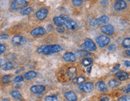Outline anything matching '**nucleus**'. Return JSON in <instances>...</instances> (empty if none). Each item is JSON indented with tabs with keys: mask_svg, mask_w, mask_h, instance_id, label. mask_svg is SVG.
I'll return each mask as SVG.
<instances>
[{
	"mask_svg": "<svg viewBox=\"0 0 130 101\" xmlns=\"http://www.w3.org/2000/svg\"><path fill=\"white\" fill-rule=\"evenodd\" d=\"M63 50V47L60 45L54 44L43 46V49L42 53L45 55H49L51 54L59 53Z\"/></svg>",
	"mask_w": 130,
	"mask_h": 101,
	"instance_id": "nucleus-1",
	"label": "nucleus"
},
{
	"mask_svg": "<svg viewBox=\"0 0 130 101\" xmlns=\"http://www.w3.org/2000/svg\"><path fill=\"white\" fill-rule=\"evenodd\" d=\"M28 2L26 0H14L11 4V9L13 10H21L28 6Z\"/></svg>",
	"mask_w": 130,
	"mask_h": 101,
	"instance_id": "nucleus-2",
	"label": "nucleus"
},
{
	"mask_svg": "<svg viewBox=\"0 0 130 101\" xmlns=\"http://www.w3.org/2000/svg\"><path fill=\"white\" fill-rule=\"evenodd\" d=\"M96 41L97 44L98 45L99 47L103 48L109 44L110 42V39L106 36L102 35L98 37L96 39Z\"/></svg>",
	"mask_w": 130,
	"mask_h": 101,
	"instance_id": "nucleus-3",
	"label": "nucleus"
},
{
	"mask_svg": "<svg viewBox=\"0 0 130 101\" xmlns=\"http://www.w3.org/2000/svg\"><path fill=\"white\" fill-rule=\"evenodd\" d=\"M12 44L15 46H20L26 43V39L22 36H15L12 38Z\"/></svg>",
	"mask_w": 130,
	"mask_h": 101,
	"instance_id": "nucleus-4",
	"label": "nucleus"
},
{
	"mask_svg": "<svg viewBox=\"0 0 130 101\" xmlns=\"http://www.w3.org/2000/svg\"><path fill=\"white\" fill-rule=\"evenodd\" d=\"M79 88L85 93H90L93 90V84L92 82L83 83L79 85Z\"/></svg>",
	"mask_w": 130,
	"mask_h": 101,
	"instance_id": "nucleus-5",
	"label": "nucleus"
},
{
	"mask_svg": "<svg viewBox=\"0 0 130 101\" xmlns=\"http://www.w3.org/2000/svg\"><path fill=\"white\" fill-rule=\"evenodd\" d=\"M84 46L88 50L95 51L96 50V46L95 43L89 38H86L84 40Z\"/></svg>",
	"mask_w": 130,
	"mask_h": 101,
	"instance_id": "nucleus-6",
	"label": "nucleus"
},
{
	"mask_svg": "<svg viewBox=\"0 0 130 101\" xmlns=\"http://www.w3.org/2000/svg\"><path fill=\"white\" fill-rule=\"evenodd\" d=\"M101 30L103 33L106 34V35L108 36L113 35L114 32V27L110 24L105 25V26H103L101 29Z\"/></svg>",
	"mask_w": 130,
	"mask_h": 101,
	"instance_id": "nucleus-7",
	"label": "nucleus"
},
{
	"mask_svg": "<svg viewBox=\"0 0 130 101\" xmlns=\"http://www.w3.org/2000/svg\"><path fill=\"white\" fill-rule=\"evenodd\" d=\"M48 14V10L45 8H42L36 13V16L39 20H43L45 19Z\"/></svg>",
	"mask_w": 130,
	"mask_h": 101,
	"instance_id": "nucleus-8",
	"label": "nucleus"
},
{
	"mask_svg": "<svg viewBox=\"0 0 130 101\" xmlns=\"http://www.w3.org/2000/svg\"><path fill=\"white\" fill-rule=\"evenodd\" d=\"M63 58L66 62L72 63L77 60V56L72 52H66L63 55Z\"/></svg>",
	"mask_w": 130,
	"mask_h": 101,
	"instance_id": "nucleus-9",
	"label": "nucleus"
},
{
	"mask_svg": "<svg viewBox=\"0 0 130 101\" xmlns=\"http://www.w3.org/2000/svg\"><path fill=\"white\" fill-rule=\"evenodd\" d=\"M126 8V3L123 0H117L114 4V9L117 11H120Z\"/></svg>",
	"mask_w": 130,
	"mask_h": 101,
	"instance_id": "nucleus-10",
	"label": "nucleus"
},
{
	"mask_svg": "<svg viewBox=\"0 0 130 101\" xmlns=\"http://www.w3.org/2000/svg\"><path fill=\"white\" fill-rule=\"evenodd\" d=\"M46 33V30L43 27H39L33 29L31 32V35L32 36H39L44 35Z\"/></svg>",
	"mask_w": 130,
	"mask_h": 101,
	"instance_id": "nucleus-11",
	"label": "nucleus"
},
{
	"mask_svg": "<svg viewBox=\"0 0 130 101\" xmlns=\"http://www.w3.org/2000/svg\"><path fill=\"white\" fill-rule=\"evenodd\" d=\"M30 90L34 94H40L45 90V87L42 85H35L30 88Z\"/></svg>",
	"mask_w": 130,
	"mask_h": 101,
	"instance_id": "nucleus-12",
	"label": "nucleus"
},
{
	"mask_svg": "<svg viewBox=\"0 0 130 101\" xmlns=\"http://www.w3.org/2000/svg\"><path fill=\"white\" fill-rule=\"evenodd\" d=\"M64 24L65 27L68 29H70V30H74V29H76L78 27V24H77V23H76L75 21H74V20L70 19L66 20V21H64Z\"/></svg>",
	"mask_w": 130,
	"mask_h": 101,
	"instance_id": "nucleus-13",
	"label": "nucleus"
},
{
	"mask_svg": "<svg viewBox=\"0 0 130 101\" xmlns=\"http://www.w3.org/2000/svg\"><path fill=\"white\" fill-rule=\"evenodd\" d=\"M115 76L117 79H119V80H122V81L126 80L129 77V74H128V73L123 70L118 71L116 73Z\"/></svg>",
	"mask_w": 130,
	"mask_h": 101,
	"instance_id": "nucleus-14",
	"label": "nucleus"
},
{
	"mask_svg": "<svg viewBox=\"0 0 130 101\" xmlns=\"http://www.w3.org/2000/svg\"><path fill=\"white\" fill-rule=\"evenodd\" d=\"M64 97L67 100L69 101H76L77 100V97L75 93L72 91H69L65 93Z\"/></svg>",
	"mask_w": 130,
	"mask_h": 101,
	"instance_id": "nucleus-15",
	"label": "nucleus"
},
{
	"mask_svg": "<svg viewBox=\"0 0 130 101\" xmlns=\"http://www.w3.org/2000/svg\"><path fill=\"white\" fill-rule=\"evenodd\" d=\"M36 76H37V73L36 72V71H32V70L28 71V72L26 73L24 75L25 79L27 80H31V79L35 78Z\"/></svg>",
	"mask_w": 130,
	"mask_h": 101,
	"instance_id": "nucleus-16",
	"label": "nucleus"
},
{
	"mask_svg": "<svg viewBox=\"0 0 130 101\" xmlns=\"http://www.w3.org/2000/svg\"><path fill=\"white\" fill-rule=\"evenodd\" d=\"M54 23L57 27H61L64 25V21L61 16H55L53 19Z\"/></svg>",
	"mask_w": 130,
	"mask_h": 101,
	"instance_id": "nucleus-17",
	"label": "nucleus"
},
{
	"mask_svg": "<svg viewBox=\"0 0 130 101\" xmlns=\"http://www.w3.org/2000/svg\"><path fill=\"white\" fill-rule=\"evenodd\" d=\"M96 87L98 90H100V91H102V92H106L108 91L107 85L103 82H97L96 84Z\"/></svg>",
	"mask_w": 130,
	"mask_h": 101,
	"instance_id": "nucleus-18",
	"label": "nucleus"
},
{
	"mask_svg": "<svg viewBox=\"0 0 130 101\" xmlns=\"http://www.w3.org/2000/svg\"><path fill=\"white\" fill-rule=\"evenodd\" d=\"M13 80V77L12 74H6L1 78V81L3 84H9Z\"/></svg>",
	"mask_w": 130,
	"mask_h": 101,
	"instance_id": "nucleus-19",
	"label": "nucleus"
},
{
	"mask_svg": "<svg viewBox=\"0 0 130 101\" xmlns=\"http://www.w3.org/2000/svg\"><path fill=\"white\" fill-rule=\"evenodd\" d=\"M96 19L98 23L99 26L101 24H106L108 22V20H109V18L107 16H106V15H103V16L99 17L98 18H97Z\"/></svg>",
	"mask_w": 130,
	"mask_h": 101,
	"instance_id": "nucleus-20",
	"label": "nucleus"
},
{
	"mask_svg": "<svg viewBox=\"0 0 130 101\" xmlns=\"http://www.w3.org/2000/svg\"><path fill=\"white\" fill-rule=\"evenodd\" d=\"M68 76L70 78H74L77 75V69L75 67H70L68 70Z\"/></svg>",
	"mask_w": 130,
	"mask_h": 101,
	"instance_id": "nucleus-21",
	"label": "nucleus"
},
{
	"mask_svg": "<svg viewBox=\"0 0 130 101\" xmlns=\"http://www.w3.org/2000/svg\"><path fill=\"white\" fill-rule=\"evenodd\" d=\"M14 67V64L12 62H7L5 63L4 65L2 66V69L4 71H9L13 69Z\"/></svg>",
	"mask_w": 130,
	"mask_h": 101,
	"instance_id": "nucleus-22",
	"label": "nucleus"
},
{
	"mask_svg": "<svg viewBox=\"0 0 130 101\" xmlns=\"http://www.w3.org/2000/svg\"><path fill=\"white\" fill-rule=\"evenodd\" d=\"M85 80H86V79H85L84 77L82 76H80L78 77H75L73 79V82L75 84L77 85H80L81 84L84 83Z\"/></svg>",
	"mask_w": 130,
	"mask_h": 101,
	"instance_id": "nucleus-23",
	"label": "nucleus"
},
{
	"mask_svg": "<svg viewBox=\"0 0 130 101\" xmlns=\"http://www.w3.org/2000/svg\"><path fill=\"white\" fill-rule=\"evenodd\" d=\"M93 63V60L90 57H85V58L83 59L82 60V64L84 67H89L90 66H91Z\"/></svg>",
	"mask_w": 130,
	"mask_h": 101,
	"instance_id": "nucleus-24",
	"label": "nucleus"
},
{
	"mask_svg": "<svg viewBox=\"0 0 130 101\" xmlns=\"http://www.w3.org/2000/svg\"><path fill=\"white\" fill-rule=\"evenodd\" d=\"M77 54L80 57H86L90 55V53L85 50H79L77 52Z\"/></svg>",
	"mask_w": 130,
	"mask_h": 101,
	"instance_id": "nucleus-25",
	"label": "nucleus"
},
{
	"mask_svg": "<svg viewBox=\"0 0 130 101\" xmlns=\"http://www.w3.org/2000/svg\"><path fill=\"white\" fill-rule=\"evenodd\" d=\"M121 84V83H120V82L117 81V80H114V79H113V80H110L108 82V85H109L110 87L111 88H115V87H118Z\"/></svg>",
	"mask_w": 130,
	"mask_h": 101,
	"instance_id": "nucleus-26",
	"label": "nucleus"
},
{
	"mask_svg": "<svg viewBox=\"0 0 130 101\" xmlns=\"http://www.w3.org/2000/svg\"><path fill=\"white\" fill-rule=\"evenodd\" d=\"M11 95H12L13 98L16 99H19L22 97L21 93L18 90H13V91H12V93H11Z\"/></svg>",
	"mask_w": 130,
	"mask_h": 101,
	"instance_id": "nucleus-27",
	"label": "nucleus"
},
{
	"mask_svg": "<svg viewBox=\"0 0 130 101\" xmlns=\"http://www.w3.org/2000/svg\"><path fill=\"white\" fill-rule=\"evenodd\" d=\"M33 11H34L33 9H32V7H27V8L23 9L21 13L22 15H30V14L32 12H33Z\"/></svg>",
	"mask_w": 130,
	"mask_h": 101,
	"instance_id": "nucleus-28",
	"label": "nucleus"
},
{
	"mask_svg": "<svg viewBox=\"0 0 130 101\" xmlns=\"http://www.w3.org/2000/svg\"><path fill=\"white\" fill-rule=\"evenodd\" d=\"M122 46L125 48L130 47V38H126L123 39L122 42Z\"/></svg>",
	"mask_w": 130,
	"mask_h": 101,
	"instance_id": "nucleus-29",
	"label": "nucleus"
},
{
	"mask_svg": "<svg viewBox=\"0 0 130 101\" xmlns=\"http://www.w3.org/2000/svg\"><path fill=\"white\" fill-rule=\"evenodd\" d=\"M45 101H57L58 100V97L56 96H46L45 99Z\"/></svg>",
	"mask_w": 130,
	"mask_h": 101,
	"instance_id": "nucleus-30",
	"label": "nucleus"
},
{
	"mask_svg": "<svg viewBox=\"0 0 130 101\" xmlns=\"http://www.w3.org/2000/svg\"><path fill=\"white\" fill-rule=\"evenodd\" d=\"M13 80L14 82H15V83H19V82H22L23 80H24V77L22 75L17 76L16 77H15V78H14Z\"/></svg>",
	"mask_w": 130,
	"mask_h": 101,
	"instance_id": "nucleus-31",
	"label": "nucleus"
},
{
	"mask_svg": "<svg viewBox=\"0 0 130 101\" xmlns=\"http://www.w3.org/2000/svg\"><path fill=\"white\" fill-rule=\"evenodd\" d=\"M89 24H90V26L92 28H96L98 26H99V24L97 22L96 19H93V20H92V21H90V22L89 23Z\"/></svg>",
	"mask_w": 130,
	"mask_h": 101,
	"instance_id": "nucleus-32",
	"label": "nucleus"
},
{
	"mask_svg": "<svg viewBox=\"0 0 130 101\" xmlns=\"http://www.w3.org/2000/svg\"><path fill=\"white\" fill-rule=\"evenodd\" d=\"M83 0H72V4L75 6H80L83 4Z\"/></svg>",
	"mask_w": 130,
	"mask_h": 101,
	"instance_id": "nucleus-33",
	"label": "nucleus"
},
{
	"mask_svg": "<svg viewBox=\"0 0 130 101\" xmlns=\"http://www.w3.org/2000/svg\"><path fill=\"white\" fill-rule=\"evenodd\" d=\"M6 50V47L4 44H0V55L4 53Z\"/></svg>",
	"mask_w": 130,
	"mask_h": 101,
	"instance_id": "nucleus-34",
	"label": "nucleus"
},
{
	"mask_svg": "<svg viewBox=\"0 0 130 101\" xmlns=\"http://www.w3.org/2000/svg\"><path fill=\"white\" fill-rule=\"evenodd\" d=\"M119 101H130V96H123L119 99Z\"/></svg>",
	"mask_w": 130,
	"mask_h": 101,
	"instance_id": "nucleus-35",
	"label": "nucleus"
},
{
	"mask_svg": "<svg viewBox=\"0 0 130 101\" xmlns=\"http://www.w3.org/2000/svg\"><path fill=\"white\" fill-rule=\"evenodd\" d=\"M56 30H57V32H58V33H63V32H64V28L63 27V26H61V27H57Z\"/></svg>",
	"mask_w": 130,
	"mask_h": 101,
	"instance_id": "nucleus-36",
	"label": "nucleus"
},
{
	"mask_svg": "<svg viewBox=\"0 0 130 101\" xmlns=\"http://www.w3.org/2000/svg\"><path fill=\"white\" fill-rule=\"evenodd\" d=\"M116 47L114 44H112L108 47V50L110 51H111V52H114L116 50Z\"/></svg>",
	"mask_w": 130,
	"mask_h": 101,
	"instance_id": "nucleus-37",
	"label": "nucleus"
},
{
	"mask_svg": "<svg viewBox=\"0 0 130 101\" xmlns=\"http://www.w3.org/2000/svg\"><path fill=\"white\" fill-rule=\"evenodd\" d=\"M100 4L102 6H107L108 5L109 2H108V0H103V1H101Z\"/></svg>",
	"mask_w": 130,
	"mask_h": 101,
	"instance_id": "nucleus-38",
	"label": "nucleus"
},
{
	"mask_svg": "<svg viewBox=\"0 0 130 101\" xmlns=\"http://www.w3.org/2000/svg\"><path fill=\"white\" fill-rule=\"evenodd\" d=\"M9 38V35H6V34L0 35V39H7Z\"/></svg>",
	"mask_w": 130,
	"mask_h": 101,
	"instance_id": "nucleus-39",
	"label": "nucleus"
},
{
	"mask_svg": "<svg viewBox=\"0 0 130 101\" xmlns=\"http://www.w3.org/2000/svg\"><path fill=\"white\" fill-rule=\"evenodd\" d=\"M120 64H117L116 66L114 67L113 68L112 70H111V73H113V72H114V71H117V70H118L119 68V67H120Z\"/></svg>",
	"mask_w": 130,
	"mask_h": 101,
	"instance_id": "nucleus-40",
	"label": "nucleus"
},
{
	"mask_svg": "<svg viewBox=\"0 0 130 101\" xmlns=\"http://www.w3.org/2000/svg\"><path fill=\"white\" fill-rule=\"evenodd\" d=\"M124 92L126 93H128L130 92V84H128L127 86H126V87L125 88V89L124 90Z\"/></svg>",
	"mask_w": 130,
	"mask_h": 101,
	"instance_id": "nucleus-41",
	"label": "nucleus"
},
{
	"mask_svg": "<svg viewBox=\"0 0 130 101\" xmlns=\"http://www.w3.org/2000/svg\"><path fill=\"white\" fill-rule=\"evenodd\" d=\"M123 65H124V66L126 67H130V61H129V60H125L123 63Z\"/></svg>",
	"mask_w": 130,
	"mask_h": 101,
	"instance_id": "nucleus-42",
	"label": "nucleus"
},
{
	"mask_svg": "<svg viewBox=\"0 0 130 101\" xmlns=\"http://www.w3.org/2000/svg\"><path fill=\"white\" fill-rule=\"evenodd\" d=\"M5 64V61H4V59H0V67H2L3 65Z\"/></svg>",
	"mask_w": 130,
	"mask_h": 101,
	"instance_id": "nucleus-43",
	"label": "nucleus"
},
{
	"mask_svg": "<svg viewBox=\"0 0 130 101\" xmlns=\"http://www.w3.org/2000/svg\"><path fill=\"white\" fill-rule=\"evenodd\" d=\"M125 53H126V55H128V56H130V48L125 51Z\"/></svg>",
	"mask_w": 130,
	"mask_h": 101,
	"instance_id": "nucleus-44",
	"label": "nucleus"
},
{
	"mask_svg": "<svg viewBox=\"0 0 130 101\" xmlns=\"http://www.w3.org/2000/svg\"><path fill=\"white\" fill-rule=\"evenodd\" d=\"M101 100L102 101H108L110 100V99L108 98V97H103V98H102L101 99Z\"/></svg>",
	"mask_w": 130,
	"mask_h": 101,
	"instance_id": "nucleus-45",
	"label": "nucleus"
},
{
	"mask_svg": "<svg viewBox=\"0 0 130 101\" xmlns=\"http://www.w3.org/2000/svg\"><path fill=\"white\" fill-rule=\"evenodd\" d=\"M91 69H92V67H90L89 68H87V71L88 73H90V72Z\"/></svg>",
	"mask_w": 130,
	"mask_h": 101,
	"instance_id": "nucleus-46",
	"label": "nucleus"
},
{
	"mask_svg": "<svg viewBox=\"0 0 130 101\" xmlns=\"http://www.w3.org/2000/svg\"><path fill=\"white\" fill-rule=\"evenodd\" d=\"M3 100H9V99H3Z\"/></svg>",
	"mask_w": 130,
	"mask_h": 101,
	"instance_id": "nucleus-47",
	"label": "nucleus"
},
{
	"mask_svg": "<svg viewBox=\"0 0 130 101\" xmlns=\"http://www.w3.org/2000/svg\"><path fill=\"white\" fill-rule=\"evenodd\" d=\"M129 2H130V0H129Z\"/></svg>",
	"mask_w": 130,
	"mask_h": 101,
	"instance_id": "nucleus-48",
	"label": "nucleus"
}]
</instances>
